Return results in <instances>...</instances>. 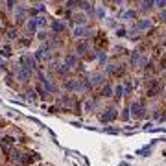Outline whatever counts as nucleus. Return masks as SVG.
Segmentation results:
<instances>
[{
    "label": "nucleus",
    "mask_w": 166,
    "mask_h": 166,
    "mask_svg": "<svg viewBox=\"0 0 166 166\" xmlns=\"http://www.w3.org/2000/svg\"><path fill=\"white\" fill-rule=\"evenodd\" d=\"M113 116H115V111H111V109H109V111H107V113L103 115V120H111Z\"/></svg>",
    "instance_id": "f257e3e1"
},
{
    "label": "nucleus",
    "mask_w": 166,
    "mask_h": 166,
    "mask_svg": "<svg viewBox=\"0 0 166 166\" xmlns=\"http://www.w3.org/2000/svg\"><path fill=\"white\" fill-rule=\"evenodd\" d=\"M139 59H140V57H139V54H135V56L131 57V65H137V63H139Z\"/></svg>",
    "instance_id": "f03ea898"
},
{
    "label": "nucleus",
    "mask_w": 166,
    "mask_h": 166,
    "mask_svg": "<svg viewBox=\"0 0 166 166\" xmlns=\"http://www.w3.org/2000/svg\"><path fill=\"white\" fill-rule=\"evenodd\" d=\"M103 94H105V96H109V94H111V87H105L103 89Z\"/></svg>",
    "instance_id": "7ed1b4c3"
},
{
    "label": "nucleus",
    "mask_w": 166,
    "mask_h": 166,
    "mask_svg": "<svg viewBox=\"0 0 166 166\" xmlns=\"http://www.w3.org/2000/svg\"><path fill=\"white\" fill-rule=\"evenodd\" d=\"M54 28L56 30H63V24H59V22H57V24H54Z\"/></svg>",
    "instance_id": "20e7f679"
}]
</instances>
